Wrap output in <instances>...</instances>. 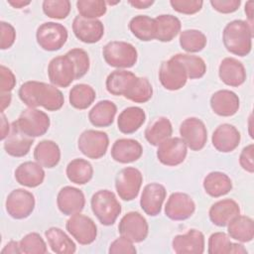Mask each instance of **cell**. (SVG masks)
I'll return each instance as SVG.
<instances>
[{"instance_id":"cell-14","label":"cell","mask_w":254,"mask_h":254,"mask_svg":"<svg viewBox=\"0 0 254 254\" xmlns=\"http://www.w3.org/2000/svg\"><path fill=\"white\" fill-rule=\"evenodd\" d=\"M159 79L166 89L174 91L179 90L186 85L188 75L183 64L174 58H171L161 64Z\"/></svg>"},{"instance_id":"cell-33","label":"cell","mask_w":254,"mask_h":254,"mask_svg":"<svg viewBox=\"0 0 254 254\" xmlns=\"http://www.w3.org/2000/svg\"><path fill=\"white\" fill-rule=\"evenodd\" d=\"M155 23L156 40L160 42H171L181 32L182 24L180 19L171 14L157 16Z\"/></svg>"},{"instance_id":"cell-7","label":"cell","mask_w":254,"mask_h":254,"mask_svg":"<svg viewBox=\"0 0 254 254\" xmlns=\"http://www.w3.org/2000/svg\"><path fill=\"white\" fill-rule=\"evenodd\" d=\"M48 76L53 85L67 87L76 79V70L72 60L66 54L52 59L48 65Z\"/></svg>"},{"instance_id":"cell-13","label":"cell","mask_w":254,"mask_h":254,"mask_svg":"<svg viewBox=\"0 0 254 254\" xmlns=\"http://www.w3.org/2000/svg\"><path fill=\"white\" fill-rule=\"evenodd\" d=\"M180 135L192 151L203 149L207 141V130L204 123L196 117L185 119L180 126Z\"/></svg>"},{"instance_id":"cell-12","label":"cell","mask_w":254,"mask_h":254,"mask_svg":"<svg viewBox=\"0 0 254 254\" xmlns=\"http://www.w3.org/2000/svg\"><path fill=\"white\" fill-rule=\"evenodd\" d=\"M118 231L121 236L128 238L133 243H139L147 238L149 225L142 214L137 211H130L120 219Z\"/></svg>"},{"instance_id":"cell-16","label":"cell","mask_w":254,"mask_h":254,"mask_svg":"<svg viewBox=\"0 0 254 254\" xmlns=\"http://www.w3.org/2000/svg\"><path fill=\"white\" fill-rule=\"evenodd\" d=\"M195 210L193 199L185 192H173L165 205V214L172 220H186Z\"/></svg>"},{"instance_id":"cell-17","label":"cell","mask_w":254,"mask_h":254,"mask_svg":"<svg viewBox=\"0 0 254 254\" xmlns=\"http://www.w3.org/2000/svg\"><path fill=\"white\" fill-rule=\"evenodd\" d=\"M74 36L86 44H94L101 40L104 35V26L98 19H86L76 16L72 22Z\"/></svg>"},{"instance_id":"cell-20","label":"cell","mask_w":254,"mask_h":254,"mask_svg":"<svg viewBox=\"0 0 254 254\" xmlns=\"http://www.w3.org/2000/svg\"><path fill=\"white\" fill-rule=\"evenodd\" d=\"M177 254H201L204 252V235L196 229H190L185 234L176 235L172 241Z\"/></svg>"},{"instance_id":"cell-59","label":"cell","mask_w":254,"mask_h":254,"mask_svg":"<svg viewBox=\"0 0 254 254\" xmlns=\"http://www.w3.org/2000/svg\"><path fill=\"white\" fill-rule=\"evenodd\" d=\"M31 2L30 1H9L8 4L11 5L12 7L14 8H17V9H20V8H23L27 5H29Z\"/></svg>"},{"instance_id":"cell-9","label":"cell","mask_w":254,"mask_h":254,"mask_svg":"<svg viewBox=\"0 0 254 254\" xmlns=\"http://www.w3.org/2000/svg\"><path fill=\"white\" fill-rule=\"evenodd\" d=\"M142 183V173L134 167H126L117 174L115 178V189L120 198L130 201L137 197Z\"/></svg>"},{"instance_id":"cell-55","label":"cell","mask_w":254,"mask_h":254,"mask_svg":"<svg viewBox=\"0 0 254 254\" xmlns=\"http://www.w3.org/2000/svg\"><path fill=\"white\" fill-rule=\"evenodd\" d=\"M10 130L11 127L6 119V116L3 112H1V140H5L8 137Z\"/></svg>"},{"instance_id":"cell-23","label":"cell","mask_w":254,"mask_h":254,"mask_svg":"<svg viewBox=\"0 0 254 254\" xmlns=\"http://www.w3.org/2000/svg\"><path fill=\"white\" fill-rule=\"evenodd\" d=\"M218 75L223 83L229 86L238 87L246 79V70L241 62L235 58H225L218 67Z\"/></svg>"},{"instance_id":"cell-36","label":"cell","mask_w":254,"mask_h":254,"mask_svg":"<svg viewBox=\"0 0 254 254\" xmlns=\"http://www.w3.org/2000/svg\"><path fill=\"white\" fill-rule=\"evenodd\" d=\"M172 123L167 117H158L145 130V138L152 146H159L172 136Z\"/></svg>"},{"instance_id":"cell-42","label":"cell","mask_w":254,"mask_h":254,"mask_svg":"<svg viewBox=\"0 0 254 254\" xmlns=\"http://www.w3.org/2000/svg\"><path fill=\"white\" fill-rule=\"evenodd\" d=\"M153 87L150 81L146 77H136L124 97L136 102V103H145L152 98Z\"/></svg>"},{"instance_id":"cell-27","label":"cell","mask_w":254,"mask_h":254,"mask_svg":"<svg viewBox=\"0 0 254 254\" xmlns=\"http://www.w3.org/2000/svg\"><path fill=\"white\" fill-rule=\"evenodd\" d=\"M45 171L37 162H24L15 170V179L18 184L27 188H36L45 180Z\"/></svg>"},{"instance_id":"cell-2","label":"cell","mask_w":254,"mask_h":254,"mask_svg":"<svg viewBox=\"0 0 254 254\" xmlns=\"http://www.w3.org/2000/svg\"><path fill=\"white\" fill-rule=\"evenodd\" d=\"M252 37V26L243 20L229 22L222 32V41L225 49L239 57H245L251 52Z\"/></svg>"},{"instance_id":"cell-21","label":"cell","mask_w":254,"mask_h":254,"mask_svg":"<svg viewBox=\"0 0 254 254\" xmlns=\"http://www.w3.org/2000/svg\"><path fill=\"white\" fill-rule=\"evenodd\" d=\"M240 140V132L235 126L228 123H224L216 127L211 137L213 147L221 153L234 151L238 147Z\"/></svg>"},{"instance_id":"cell-32","label":"cell","mask_w":254,"mask_h":254,"mask_svg":"<svg viewBox=\"0 0 254 254\" xmlns=\"http://www.w3.org/2000/svg\"><path fill=\"white\" fill-rule=\"evenodd\" d=\"M209 254H245L247 250L242 244L232 243L224 232H214L208 238Z\"/></svg>"},{"instance_id":"cell-11","label":"cell","mask_w":254,"mask_h":254,"mask_svg":"<svg viewBox=\"0 0 254 254\" xmlns=\"http://www.w3.org/2000/svg\"><path fill=\"white\" fill-rule=\"evenodd\" d=\"M35 196L29 190L16 189L12 190L5 202L7 213L15 219H24L32 214L35 208Z\"/></svg>"},{"instance_id":"cell-26","label":"cell","mask_w":254,"mask_h":254,"mask_svg":"<svg viewBox=\"0 0 254 254\" xmlns=\"http://www.w3.org/2000/svg\"><path fill=\"white\" fill-rule=\"evenodd\" d=\"M33 143L34 139L21 132L16 124L12 122L10 133L4 141V150L8 155L20 158L29 153Z\"/></svg>"},{"instance_id":"cell-3","label":"cell","mask_w":254,"mask_h":254,"mask_svg":"<svg viewBox=\"0 0 254 254\" xmlns=\"http://www.w3.org/2000/svg\"><path fill=\"white\" fill-rule=\"evenodd\" d=\"M90 205L94 215L105 226L114 224L122 209L114 192L108 190H100L93 193Z\"/></svg>"},{"instance_id":"cell-47","label":"cell","mask_w":254,"mask_h":254,"mask_svg":"<svg viewBox=\"0 0 254 254\" xmlns=\"http://www.w3.org/2000/svg\"><path fill=\"white\" fill-rule=\"evenodd\" d=\"M66 55L72 60V62L74 64L75 70H76V79L85 75L90 66V61H89L88 54L82 49L75 48V49L69 50L66 53Z\"/></svg>"},{"instance_id":"cell-54","label":"cell","mask_w":254,"mask_h":254,"mask_svg":"<svg viewBox=\"0 0 254 254\" xmlns=\"http://www.w3.org/2000/svg\"><path fill=\"white\" fill-rule=\"evenodd\" d=\"M21 249L19 246V242L17 241H10L8 242L5 247L1 250V254H20Z\"/></svg>"},{"instance_id":"cell-52","label":"cell","mask_w":254,"mask_h":254,"mask_svg":"<svg viewBox=\"0 0 254 254\" xmlns=\"http://www.w3.org/2000/svg\"><path fill=\"white\" fill-rule=\"evenodd\" d=\"M239 164L243 170L252 174L254 173V145L249 144L244 147L239 156Z\"/></svg>"},{"instance_id":"cell-35","label":"cell","mask_w":254,"mask_h":254,"mask_svg":"<svg viewBox=\"0 0 254 254\" xmlns=\"http://www.w3.org/2000/svg\"><path fill=\"white\" fill-rule=\"evenodd\" d=\"M137 76L129 70L115 69L106 78V89L115 96H124L132 82Z\"/></svg>"},{"instance_id":"cell-45","label":"cell","mask_w":254,"mask_h":254,"mask_svg":"<svg viewBox=\"0 0 254 254\" xmlns=\"http://www.w3.org/2000/svg\"><path fill=\"white\" fill-rule=\"evenodd\" d=\"M19 246L21 253L25 254H45L48 252L45 240L37 232H31L25 235L19 241Z\"/></svg>"},{"instance_id":"cell-38","label":"cell","mask_w":254,"mask_h":254,"mask_svg":"<svg viewBox=\"0 0 254 254\" xmlns=\"http://www.w3.org/2000/svg\"><path fill=\"white\" fill-rule=\"evenodd\" d=\"M129 30L140 41L149 42L156 39V23L155 19L138 15L133 17L129 22Z\"/></svg>"},{"instance_id":"cell-49","label":"cell","mask_w":254,"mask_h":254,"mask_svg":"<svg viewBox=\"0 0 254 254\" xmlns=\"http://www.w3.org/2000/svg\"><path fill=\"white\" fill-rule=\"evenodd\" d=\"M108 252L110 254H135L137 250L131 240L120 236L110 244Z\"/></svg>"},{"instance_id":"cell-19","label":"cell","mask_w":254,"mask_h":254,"mask_svg":"<svg viewBox=\"0 0 254 254\" xmlns=\"http://www.w3.org/2000/svg\"><path fill=\"white\" fill-rule=\"evenodd\" d=\"M57 204L63 214L72 215L83 209L85 205V197L79 189L66 186L62 188L59 191Z\"/></svg>"},{"instance_id":"cell-46","label":"cell","mask_w":254,"mask_h":254,"mask_svg":"<svg viewBox=\"0 0 254 254\" xmlns=\"http://www.w3.org/2000/svg\"><path fill=\"white\" fill-rule=\"evenodd\" d=\"M42 7L45 15L53 19H65L70 12L68 0H45Z\"/></svg>"},{"instance_id":"cell-44","label":"cell","mask_w":254,"mask_h":254,"mask_svg":"<svg viewBox=\"0 0 254 254\" xmlns=\"http://www.w3.org/2000/svg\"><path fill=\"white\" fill-rule=\"evenodd\" d=\"M76 8L79 16L86 19H96L106 13L107 6L103 0H78Z\"/></svg>"},{"instance_id":"cell-25","label":"cell","mask_w":254,"mask_h":254,"mask_svg":"<svg viewBox=\"0 0 254 254\" xmlns=\"http://www.w3.org/2000/svg\"><path fill=\"white\" fill-rule=\"evenodd\" d=\"M239 214V204L231 198H225L214 202L208 211L210 221L219 227L226 226L234 217Z\"/></svg>"},{"instance_id":"cell-53","label":"cell","mask_w":254,"mask_h":254,"mask_svg":"<svg viewBox=\"0 0 254 254\" xmlns=\"http://www.w3.org/2000/svg\"><path fill=\"white\" fill-rule=\"evenodd\" d=\"M210 5L214 10L222 14H229L235 12L240 4V0H211Z\"/></svg>"},{"instance_id":"cell-48","label":"cell","mask_w":254,"mask_h":254,"mask_svg":"<svg viewBox=\"0 0 254 254\" xmlns=\"http://www.w3.org/2000/svg\"><path fill=\"white\" fill-rule=\"evenodd\" d=\"M170 4L179 13L192 15L200 11L203 2L201 0H171Z\"/></svg>"},{"instance_id":"cell-28","label":"cell","mask_w":254,"mask_h":254,"mask_svg":"<svg viewBox=\"0 0 254 254\" xmlns=\"http://www.w3.org/2000/svg\"><path fill=\"white\" fill-rule=\"evenodd\" d=\"M34 159L42 167L52 169L61 160V150L59 145L52 140H43L34 149Z\"/></svg>"},{"instance_id":"cell-50","label":"cell","mask_w":254,"mask_h":254,"mask_svg":"<svg viewBox=\"0 0 254 254\" xmlns=\"http://www.w3.org/2000/svg\"><path fill=\"white\" fill-rule=\"evenodd\" d=\"M0 30H1V50H7L13 46L16 40V31L15 28L7 22H0Z\"/></svg>"},{"instance_id":"cell-8","label":"cell","mask_w":254,"mask_h":254,"mask_svg":"<svg viewBox=\"0 0 254 254\" xmlns=\"http://www.w3.org/2000/svg\"><path fill=\"white\" fill-rule=\"evenodd\" d=\"M109 138L103 131L88 129L83 131L78 138L77 147L79 151L89 159L102 158L108 149Z\"/></svg>"},{"instance_id":"cell-56","label":"cell","mask_w":254,"mask_h":254,"mask_svg":"<svg viewBox=\"0 0 254 254\" xmlns=\"http://www.w3.org/2000/svg\"><path fill=\"white\" fill-rule=\"evenodd\" d=\"M128 3L137 9H146L154 4L153 0H129Z\"/></svg>"},{"instance_id":"cell-31","label":"cell","mask_w":254,"mask_h":254,"mask_svg":"<svg viewBox=\"0 0 254 254\" xmlns=\"http://www.w3.org/2000/svg\"><path fill=\"white\" fill-rule=\"evenodd\" d=\"M226 226L229 237L239 242H250L254 237V222L249 216L239 214Z\"/></svg>"},{"instance_id":"cell-1","label":"cell","mask_w":254,"mask_h":254,"mask_svg":"<svg viewBox=\"0 0 254 254\" xmlns=\"http://www.w3.org/2000/svg\"><path fill=\"white\" fill-rule=\"evenodd\" d=\"M18 95L28 107L42 106L48 111L60 110L64 103V94L57 86L37 80L24 82L19 88Z\"/></svg>"},{"instance_id":"cell-37","label":"cell","mask_w":254,"mask_h":254,"mask_svg":"<svg viewBox=\"0 0 254 254\" xmlns=\"http://www.w3.org/2000/svg\"><path fill=\"white\" fill-rule=\"evenodd\" d=\"M45 236L53 252L58 254H72L76 251L74 242L59 227H50Z\"/></svg>"},{"instance_id":"cell-34","label":"cell","mask_w":254,"mask_h":254,"mask_svg":"<svg viewBox=\"0 0 254 254\" xmlns=\"http://www.w3.org/2000/svg\"><path fill=\"white\" fill-rule=\"evenodd\" d=\"M205 192L212 197H219L227 194L232 190L230 178L222 172H211L203 180Z\"/></svg>"},{"instance_id":"cell-39","label":"cell","mask_w":254,"mask_h":254,"mask_svg":"<svg viewBox=\"0 0 254 254\" xmlns=\"http://www.w3.org/2000/svg\"><path fill=\"white\" fill-rule=\"evenodd\" d=\"M65 174L71 183L85 185L92 179L93 168L88 161L77 158L67 164Z\"/></svg>"},{"instance_id":"cell-41","label":"cell","mask_w":254,"mask_h":254,"mask_svg":"<svg viewBox=\"0 0 254 254\" xmlns=\"http://www.w3.org/2000/svg\"><path fill=\"white\" fill-rule=\"evenodd\" d=\"M172 58H174L183 64L187 72L188 78H200L206 72V64L204 61L198 56L190 54H177L174 55Z\"/></svg>"},{"instance_id":"cell-22","label":"cell","mask_w":254,"mask_h":254,"mask_svg":"<svg viewBox=\"0 0 254 254\" xmlns=\"http://www.w3.org/2000/svg\"><path fill=\"white\" fill-rule=\"evenodd\" d=\"M143 154L142 145L134 139H117L111 148V157L121 164H128L137 161Z\"/></svg>"},{"instance_id":"cell-24","label":"cell","mask_w":254,"mask_h":254,"mask_svg":"<svg viewBox=\"0 0 254 254\" xmlns=\"http://www.w3.org/2000/svg\"><path fill=\"white\" fill-rule=\"evenodd\" d=\"M239 106L240 100L238 95L228 89L218 90L210 97V107L219 116H232L238 111Z\"/></svg>"},{"instance_id":"cell-40","label":"cell","mask_w":254,"mask_h":254,"mask_svg":"<svg viewBox=\"0 0 254 254\" xmlns=\"http://www.w3.org/2000/svg\"><path fill=\"white\" fill-rule=\"evenodd\" d=\"M95 97L96 93L92 86L85 83H78L71 87L68 100L73 108L83 110L93 103Z\"/></svg>"},{"instance_id":"cell-58","label":"cell","mask_w":254,"mask_h":254,"mask_svg":"<svg viewBox=\"0 0 254 254\" xmlns=\"http://www.w3.org/2000/svg\"><path fill=\"white\" fill-rule=\"evenodd\" d=\"M253 5H254L253 1H248L245 4V13H246V16L248 17V20L250 22L249 24L251 26L253 23Z\"/></svg>"},{"instance_id":"cell-51","label":"cell","mask_w":254,"mask_h":254,"mask_svg":"<svg viewBox=\"0 0 254 254\" xmlns=\"http://www.w3.org/2000/svg\"><path fill=\"white\" fill-rule=\"evenodd\" d=\"M0 90L1 92H10L16 85V77L13 71L1 64L0 66Z\"/></svg>"},{"instance_id":"cell-15","label":"cell","mask_w":254,"mask_h":254,"mask_svg":"<svg viewBox=\"0 0 254 254\" xmlns=\"http://www.w3.org/2000/svg\"><path fill=\"white\" fill-rule=\"evenodd\" d=\"M188 154V146L182 138L170 137L158 146L157 158L165 166L175 167L182 164Z\"/></svg>"},{"instance_id":"cell-57","label":"cell","mask_w":254,"mask_h":254,"mask_svg":"<svg viewBox=\"0 0 254 254\" xmlns=\"http://www.w3.org/2000/svg\"><path fill=\"white\" fill-rule=\"evenodd\" d=\"M11 98L10 92H1V112H4V110L10 105Z\"/></svg>"},{"instance_id":"cell-10","label":"cell","mask_w":254,"mask_h":254,"mask_svg":"<svg viewBox=\"0 0 254 254\" xmlns=\"http://www.w3.org/2000/svg\"><path fill=\"white\" fill-rule=\"evenodd\" d=\"M65 228L81 245L91 244L97 236V227L94 221L80 212L70 215L65 223Z\"/></svg>"},{"instance_id":"cell-43","label":"cell","mask_w":254,"mask_h":254,"mask_svg":"<svg viewBox=\"0 0 254 254\" xmlns=\"http://www.w3.org/2000/svg\"><path fill=\"white\" fill-rule=\"evenodd\" d=\"M180 45L188 53H198L202 51L207 43L206 36L198 30L189 29L181 32Z\"/></svg>"},{"instance_id":"cell-30","label":"cell","mask_w":254,"mask_h":254,"mask_svg":"<svg viewBox=\"0 0 254 254\" xmlns=\"http://www.w3.org/2000/svg\"><path fill=\"white\" fill-rule=\"evenodd\" d=\"M117 106L110 100L98 101L88 112V119L95 127H107L113 123Z\"/></svg>"},{"instance_id":"cell-4","label":"cell","mask_w":254,"mask_h":254,"mask_svg":"<svg viewBox=\"0 0 254 254\" xmlns=\"http://www.w3.org/2000/svg\"><path fill=\"white\" fill-rule=\"evenodd\" d=\"M106 64L116 68L132 67L138 59L136 48L127 42L112 41L107 43L102 50Z\"/></svg>"},{"instance_id":"cell-18","label":"cell","mask_w":254,"mask_h":254,"mask_svg":"<svg viewBox=\"0 0 254 254\" xmlns=\"http://www.w3.org/2000/svg\"><path fill=\"white\" fill-rule=\"evenodd\" d=\"M166 195L167 190L163 185L158 183L146 185L140 198L141 208L149 216L158 215L162 210V205Z\"/></svg>"},{"instance_id":"cell-6","label":"cell","mask_w":254,"mask_h":254,"mask_svg":"<svg viewBox=\"0 0 254 254\" xmlns=\"http://www.w3.org/2000/svg\"><path fill=\"white\" fill-rule=\"evenodd\" d=\"M68 34L66 28L56 22H46L40 25L36 32L38 45L45 51L55 52L64 47Z\"/></svg>"},{"instance_id":"cell-5","label":"cell","mask_w":254,"mask_h":254,"mask_svg":"<svg viewBox=\"0 0 254 254\" xmlns=\"http://www.w3.org/2000/svg\"><path fill=\"white\" fill-rule=\"evenodd\" d=\"M14 123L21 132L35 138L43 136L48 132L51 121L48 114L44 111L28 107L21 112Z\"/></svg>"},{"instance_id":"cell-29","label":"cell","mask_w":254,"mask_h":254,"mask_svg":"<svg viewBox=\"0 0 254 254\" xmlns=\"http://www.w3.org/2000/svg\"><path fill=\"white\" fill-rule=\"evenodd\" d=\"M145 111L138 106H130L121 111L117 119V126L123 134L136 132L145 122Z\"/></svg>"}]
</instances>
